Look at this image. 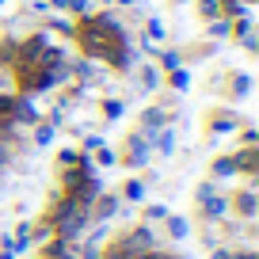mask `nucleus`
<instances>
[{"mask_svg": "<svg viewBox=\"0 0 259 259\" xmlns=\"http://www.w3.org/2000/svg\"><path fill=\"white\" fill-rule=\"evenodd\" d=\"M73 34L80 38V46H84L88 57L107 61V65H114V69H126V65H130L126 34H122V27H118L114 16H88Z\"/></svg>", "mask_w": 259, "mask_h": 259, "instance_id": "nucleus-1", "label": "nucleus"}, {"mask_svg": "<svg viewBox=\"0 0 259 259\" xmlns=\"http://www.w3.org/2000/svg\"><path fill=\"white\" fill-rule=\"evenodd\" d=\"M229 210L240 213V221H255V210H259L255 191H236L233 198H229Z\"/></svg>", "mask_w": 259, "mask_h": 259, "instance_id": "nucleus-2", "label": "nucleus"}, {"mask_svg": "<svg viewBox=\"0 0 259 259\" xmlns=\"http://www.w3.org/2000/svg\"><path fill=\"white\" fill-rule=\"evenodd\" d=\"M122 160H126L130 168H145V164H149V138H138V134H134V138H130V145H126V156H122Z\"/></svg>", "mask_w": 259, "mask_h": 259, "instance_id": "nucleus-3", "label": "nucleus"}, {"mask_svg": "<svg viewBox=\"0 0 259 259\" xmlns=\"http://www.w3.org/2000/svg\"><path fill=\"white\" fill-rule=\"evenodd\" d=\"M160 126H168V114H164L160 107H149V111L141 114V130H145L141 138H153V134H156Z\"/></svg>", "mask_w": 259, "mask_h": 259, "instance_id": "nucleus-4", "label": "nucleus"}, {"mask_svg": "<svg viewBox=\"0 0 259 259\" xmlns=\"http://www.w3.org/2000/svg\"><path fill=\"white\" fill-rule=\"evenodd\" d=\"M225 213H229V198L225 194H210V198L202 202V218L206 221H218V218H225Z\"/></svg>", "mask_w": 259, "mask_h": 259, "instance_id": "nucleus-5", "label": "nucleus"}, {"mask_svg": "<svg viewBox=\"0 0 259 259\" xmlns=\"http://www.w3.org/2000/svg\"><path fill=\"white\" fill-rule=\"evenodd\" d=\"M111 213H118V198H114V194H99V198H96V206L88 210V218L103 221V218H111Z\"/></svg>", "mask_w": 259, "mask_h": 259, "instance_id": "nucleus-6", "label": "nucleus"}, {"mask_svg": "<svg viewBox=\"0 0 259 259\" xmlns=\"http://www.w3.org/2000/svg\"><path fill=\"white\" fill-rule=\"evenodd\" d=\"M138 88L141 92H156L160 88V69H156V65H141L138 69Z\"/></svg>", "mask_w": 259, "mask_h": 259, "instance_id": "nucleus-7", "label": "nucleus"}, {"mask_svg": "<svg viewBox=\"0 0 259 259\" xmlns=\"http://www.w3.org/2000/svg\"><path fill=\"white\" fill-rule=\"evenodd\" d=\"M153 141H156V149H160L164 156H171V149H176V134H171L168 126H160V130H156V134H153Z\"/></svg>", "mask_w": 259, "mask_h": 259, "instance_id": "nucleus-8", "label": "nucleus"}, {"mask_svg": "<svg viewBox=\"0 0 259 259\" xmlns=\"http://www.w3.org/2000/svg\"><path fill=\"white\" fill-rule=\"evenodd\" d=\"M210 130H213V134H233V130H236V118L221 111V114H213V118H210Z\"/></svg>", "mask_w": 259, "mask_h": 259, "instance_id": "nucleus-9", "label": "nucleus"}, {"mask_svg": "<svg viewBox=\"0 0 259 259\" xmlns=\"http://www.w3.org/2000/svg\"><path fill=\"white\" fill-rule=\"evenodd\" d=\"M168 236H171V240H187V236H191L187 218H168Z\"/></svg>", "mask_w": 259, "mask_h": 259, "instance_id": "nucleus-10", "label": "nucleus"}, {"mask_svg": "<svg viewBox=\"0 0 259 259\" xmlns=\"http://www.w3.org/2000/svg\"><path fill=\"white\" fill-rule=\"evenodd\" d=\"M213 176H218V179H233V176H236V160H233V156L213 160Z\"/></svg>", "mask_w": 259, "mask_h": 259, "instance_id": "nucleus-11", "label": "nucleus"}, {"mask_svg": "<svg viewBox=\"0 0 259 259\" xmlns=\"http://www.w3.org/2000/svg\"><path fill=\"white\" fill-rule=\"evenodd\" d=\"M122 194H126L130 202H145V183H141V179H130V183L122 187Z\"/></svg>", "mask_w": 259, "mask_h": 259, "instance_id": "nucleus-12", "label": "nucleus"}, {"mask_svg": "<svg viewBox=\"0 0 259 259\" xmlns=\"http://www.w3.org/2000/svg\"><path fill=\"white\" fill-rule=\"evenodd\" d=\"M198 12L206 19H221V0H198Z\"/></svg>", "mask_w": 259, "mask_h": 259, "instance_id": "nucleus-13", "label": "nucleus"}, {"mask_svg": "<svg viewBox=\"0 0 259 259\" xmlns=\"http://www.w3.org/2000/svg\"><path fill=\"white\" fill-rule=\"evenodd\" d=\"M210 34L213 38H225V34H233V23L229 19H210Z\"/></svg>", "mask_w": 259, "mask_h": 259, "instance_id": "nucleus-14", "label": "nucleus"}, {"mask_svg": "<svg viewBox=\"0 0 259 259\" xmlns=\"http://www.w3.org/2000/svg\"><path fill=\"white\" fill-rule=\"evenodd\" d=\"M187 84H191V73H187V69H171V88L187 92Z\"/></svg>", "mask_w": 259, "mask_h": 259, "instance_id": "nucleus-15", "label": "nucleus"}, {"mask_svg": "<svg viewBox=\"0 0 259 259\" xmlns=\"http://www.w3.org/2000/svg\"><path fill=\"white\" fill-rule=\"evenodd\" d=\"M248 92H251V76H244V73H240V76L233 80V96H236V99H244Z\"/></svg>", "mask_w": 259, "mask_h": 259, "instance_id": "nucleus-16", "label": "nucleus"}, {"mask_svg": "<svg viewBox=\"0 0 259 259\" xmlns=\"http://www.w3.org/2000/svg\"><path fill=\"white\" fill-rule=\"evenodd\" d=\"M122 111H126V107H122V99H107V103H103V114H107V118H122Z\"/></svg>", "mask_w": 259, "mask_h": 259, "instance_id": "nucleus-17", "label": "nucleus"}, {"mask_svg": "<svg viewBox=\"0 0 259 259\" xmlns=\"http://www.w3.org/2000/svg\"><path fill=\"white\" fill-rule=\"evenodd\" d=\"M160 65L168 69V73H171V69H179V54H176V50H164V54H160Z\"/></svg>", "mask_w": 259, "mask_h": 259, "instance_id": "nucleus-18", "label": "nucleus"}, {"mask_svg": "<svg viewBox=\"0 0 259 259\" xmlns=\"http://www.w3.org/2000/svg\"><path fill=\"white\" fill-rule=\"evenodd\" d=\"M99 164H103V168L118 164V153H114V149H103V145H99Z\"/></svg>", "mask_w": 259, "mask_h": 259, "instance_id": "nucleus-19", "label": "nucleus"}, {"mask_svg": "<svg viewBox=\"0 0 259 259\" xmlns=\"http://www.w3.org/2000/svg\"><path fill=\"white\" fill-rule=\"evenodd\" d=\"M34 141H38V145H50V141H54V126H38Z\"/></svg>", "mask_w": 259, "mask_h": 259, "instance_id": "nucleus-20", "label": "nucleus"}, {"mask_svg": "<svg viewBox=\"0 0 259 259\" xmlns=\"http://www.w3.org/2000/svg\"><path fill=\"white\" fill-rule=\"evenodd\" d=\"M145 218H149V221H160V218H168V206H149V210H145Z\"/></svg>", "mask_w": 259, "mask_h": 259, "instance_id": "nucleus-21", "label": "nucleus"}, {"mask_svg": "<svg viewBox=\"0 0 259 259\" xmlns=\"http://www.w3.org/2000/svg\"><path fill=\"white\" fill-rule=\"evenodd\" d=\"M210 194H218V187H213V183H202V187H198V194H194V198H198V202H206Z\"/></svg>", "mask_w": 259, "mask_h": 259, "instance_id": "nucleus-22", "label": "nucleus"}, {"mask_svg": "<svg viewBox=\"0 0 259 259\" xmlns=\"http://www.w3.org/2000/svg\"><path fill=\"white\" fill-rule=\"evenodd\" d=\"M149 34H153V38H164V23H160V19H153V23H149Z\"/></svg>", "mask_w": 259, "mask_h": 259, "instance_id": "nucleus-23", "label": "nucleus"}, {"mask_svg": "<svg viewBox=\"0 0 259 259\" xmlns=\"http://www.w3.org/2000/svg\"><path fill=\"white\" fill-rule=\"evenodd\" d=\"M69 12H80L84 16V12H88V0H69Z\"/></svg>", "mask_w": 259, "mask_h": 259, "instance_id": "nucleus-24", "label": "nucleus"}, {"mask_svg": "<svg viewBox=\"0 0 259 259\" xmlns=\"http://www.w3.org/2000/svg\"><path fill=\"white\" fill-rule=\"evenodd\" d=\"M210 259H233V251H229V248H213Z\"/></svg>", "mask_w": 259, "mask_h": 259, "instance_id": "nucleus-25", "label": "nucleus"}, {"mask_svg": "<svg viewBox=\"0 0 259 259\" xmlns=\"http://www.w3.org/2000/svg\"><path fill=\"white\" fill-rule=\"evenodd\" d=\"M233 259H259V255H255V251H248V248H244V251H233Z\"/></svg>", "mask_w": 259, "mask_h": 259, "instance_id": "nucleus-26", "label": "nucleus"}, {"mask_svg": "<svg viewBox=\"0 0 259 259\" xmlns=\"http://www.w3.org/2000/svg\"><path fill=\"white\" fill-rule=\"evenodd\" d=\"M0 259H16V251H8V248H4V251H0Z\"/></svg>", "mask_w": 259, "mask_h": 259, "instance_id": "nucleus-27", "label": "nucleus"}, {"mask_svg": "<svg viewBox=\"0 0 259 259\" xmlns=\"http://www.w3.org/2000/svg\"><path fill=\"white\" fill-rule=\"evenodd\" d=\"M54 8H69V0H54Z\"/></svg>", "mask_w": 259, "mask_h": 259, "instance_id": "nucleus-28", "label": "nucleus"}, {"mask_svg": "<svg viewBox=\"0 0 259 259\" xmlns=\"http://www.w3.org/2000/svg\"><path fill=\"white\" fill-rule=\"evenodd\" d=\"M118 4H130V0H118Z\"/></svg>", "mask_w": 259, "mask_h": 259, "instance_id": "nucleus-29", "label": "nucleus"}, {"mask_svg": "<svg viewBox=\"0 0 259 259\" xmlns=\"http://www.w3.org/2000/svg\"><path fill=\"white\" fill-rule=\"evenodd\" d=\"M179 4H187V0H179Z\"/></svg>", "mask_w": 259, "mask_h": 259, "instance_id": "nucleus-30", "label": "nucleus"}]
</instances>
